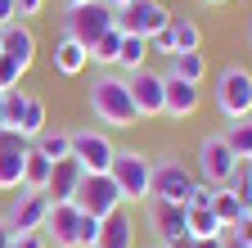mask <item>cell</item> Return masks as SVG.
Here are the masks:
<instances>
[{
  "label": "cell",
  "mask_w": 252,
  "mask_h": 248,
  "mask_svg": "<svg viewBox=\"0 0 252 248\" xmlns=\"http://www.w3.org/2000/svg\"><path fill=\"white\" fill-rule=\"evenodd\" d=\"M86 100H90V113L104 127H135L140 122V113L131 104V90H126V77H117V72H99L90 81Z\"/></svg>",
  "instance_id": "1"
},
{
  "label": "cell",
  "mask_w": 252,
  "mask_h": 248,
  "mask_svg": "<svg viewBox=\"0 0 252 248\" xmlns=\"http://www.w3.org/2000/svg\"><path fill=\"white\" fill-rule=\"evenodd\" d=\"M212 100L220 108L225 122H239V117H252V68L243 64H225L212 81Z\"/></svg>",
  "instance_id": "2"
},
{
  "label": "cell",
  "mask_w": 252,
  "mask_h": 248,
  "mask_svg": "<svg viewBox=\"0 0 252 248\" xmlns=\"http://www.w3.org/2000/svg\"><path fill=\"white\" fill-rule=\"evenodd\" d=\"M0 127H9V131H23L27 140H36V136L50 127V108H45V100H41V95H32V90L14 86V90H5Z\"/></svg>",
  "instance_id": "3"
},
{
  "label": "cell",
  "mask_w": 252,
  "mask_h": 248,
  "mask_svg": "<svg viewBox=\"0 0 252 248\" xmlns=\"http://www.w3.org/2000/svg\"><path fill=\"white\" fill-rule=\"evenodd\" d=\"M113 185L122 190V203H149V176H153V158L135 149H117L113 153V167H108Z\"/></svg>",
  "instance_id": "4"
},
{
  "label": "cell",
  "mask_w": 252,
  "mask_h": 248,
  "mask_svg": "<svg viewBox=\"0 0 252 248\" xmlns=\"http://www.w3.org/2000/svg\"><path fill=\"white\" fill-rule=\"evenodd\" d=\"M108 27H113V9L104 5V0H90V5H68L63 9V32L59 36H72V41H81L90 50Z\"/></svg>",
  "instance_id": "5"
},
{
  "label": "cell",
  "mask_w": 252,
  "mask_h": 248,
  "mask_svg": "<svg viewBox=\"0 0 252 248\" xmlns=\"http://www.w3.org/2000/svg\"><path fill=\"white\" fill-rule=\"evenodd\" d=\"M189 190H194V172H189L180 158H158L153 176H149V199H162V203H189Z\"/></svg>",
  "instance_id": "6"
},
{
  "label": "cell",
  "mask_w": 252,
  "mask_h": 248,
  "mask_svg": "<svg viewBox=\"0 0 252 248\" xmlns=\"http://www.w3.org/2000/svg\"><path fill=\"white\" fill-rule=\"evenodd\" d=\"M86 216H113L117 208H122V190L113 185V176L108 172H86L81 176V190H77V199H72Z\"/></svg>",
  "instance_id": "7"
},
{
  "label": "cell",
  "mask_w": 252,
  "mask_h": 248,
  "mask_svg": "<svg viewBox=\"0 0 252 248\" xmlns=\"http://www.w3.org/2000/svg\"><path fill=\"white\" fill-rule=\"evenodd\" d=\"M171 23V14H167V5L162 0H131L126 9H117L113 14V27H122L126 36H153V32H162V27Z\"/></svg>",
  "instance_id": "8"
},
{
  "label": "cell",
  "mask_w": 252,
  "mask_h": 248,
  "mask_svg": "<svg viewBox=\"0 0 252 248\" xmlns=\"http://www.w3.org/2000/svg\"><path fill=\"white\" fill-rule=\"evenodd\" d=\"M149 230L162 248H180L189 239V216H185V203H162V199H149Z\"/></svg>",
  "instance_id": "9"
},
{
  "label": "cell",
  "mask_w": 252,
  "mask_h": 248,
  "mask_svg": "<svg viewBox=\"0 0 252 248\" xmlns=\"http://www.w3.org/2000/svg\"><path fill=\"white\" fill-rule=\"evenodd\" d=\"M45 216H50V194L23 190V194H14V203L5 212V226L14 235H32V230H45Z\"/></svg>",
  "instance_id": "10"
},
{
  "label": "cell",
  "mask_w": 252,
  "mask_h": 248,
  "mask_svg": "<svg viewBox=\"0 0 252 248\" xmlns=\"http://www.w3.org/2000/svg\"><path fill=\"white\" fill-rule=\"evenodd\" d=\"M113 153H117V144L104 131H94V127L72 131V158L81 163V172H108L113 167Z\"/></svg>",
  "instance_id": "11"
},
{
  "label": "cell",
  "mask_w": 252,
  "mask_h": 248,
  "mask_svg": "<svg viewBox=\"0 0 252 248\" xmlns=\"http://www.w3.org/2000/svg\"><path fill=\"white\" fill-rule=\"evenodd\" d=\"M234 167H239V158L230 153L225 136H203L198 140V172H203L207 185H225L234 176Z\"/></svg>",
  "instance_id": "12"
},
{
  "label": "cell",
  "mask_w": 252,
  "mask_h": 248,
  "mask_svg": "<svg viewBox=\"0 0 252 248\" xmlns=\"http://www.w3.org/2000/svg\"><path fill=\"white\" fill-rule=\"evenodd\" d=\"M162 86H167V77L149 72V68L126 77V90H131V104H135L140 117H162Z\"/></svg>",
  "instance_id": "13"
},
{
  "label": "cell",
  "mask_w": 252,
  "mask_h": 248,
  "mask_svg": "<svg viewBox=\"0 0 252 248\" xmlns=\"http://www.w3.org/2000/svg\"><path fill=\"white\" fill-rule=\"evenodd\" d=\"M162 77H167V72H162ZM198 104H203V90H198L194 81L167 77V86H162V113H167V117L185 122V117H194V113H198Z\"/></svg>",
  "instance_id": "14"
},
{
  "label": "cell",
  "mask_w": 252,
  "mask_h": 248,
  "mask_svg": "<svg viewBox=\"0 0 252 248\" xmlns=\"http://www.w3.org/2000/svg\"><path fill=\"white\" fill-rule=\"evenodd\" d=\"M77 226H81V208L77 203H50L45 216V239L59 248H77Z\"/></svg>",
  "instance_id": "15"
},
{
  "label": "cell",
  "mask_w": 252,
  "mask_h": 248,
  "mask_svg": "<svg viewBox=\"0 0 252 248\" xmlns=\"http://www.w3.org/2000/svg\"><path fill=\"white\" fill-rule=\"evenodd\" d=\"M0 50H5L14 64L32 68V64H36V32H32L23 18H14V23H5V27H0Z\"/></svg>",
  "instance_id": "16"
},
{
  "label": "cell",
  "mask_w": 252,
  "mask_h": 248,
  "mask_svg": "<svg viewBox=\"0 0 252 248\" xmlns=\"http://www.w3.org/2000/svg\"><path fill=\"white\" fill-rule=\"evenodd\" d=\"M50 64L59 77H81L90 68V50L72 36H54V50H50Z\"/></svg>",
  "instance_id": "17"
},
{
  "label": "cell",
  "mask_w": 252,
  "mask_h": 248,
  "mask_svg": "<svg viewBox=\"0 0 252 248\" xmlns=\"http://www.w3.org/2000/svg\"><path fill=\"white\" fill-rule=\"evenodd\" d=\"M81 163L77 158H63V163H54V172H50V185H45V194H50V203H72L77 199V190H81Z\"/></svg>",
  "instance_id": "18"
},
{
  "label": "cell",
  "mask_w": 252,
  "mask_h": 248,
  "mask_svg": "<svg viewBox=\"0 0 252 248\" xmlns=\"http://www.w3.org/2000/svg\"><path fill=\"white\" fill-rule=\"evenodd\" d=\"M94 248H135V226H131V216H126L122 208L113 216H104V226H99V244Z\"/></svg>",
  "instance_id": "19"
},
{
  "label": "cell",
  "mask_w": 252,
  "mask_h": 248,
  "mask_svg": "<svg viewBox=\"0 0 252 248\" xmlns=\"http://www.w3.org/2000/svg\"><path fill=\"white\" fill-rule=\"evenodd\" d=\"M167 77H180V81L203 86V77H207V59H203V50H180V54H171V59H167Z\"/></svg>",
  "instance_id": "20"
},
{
  "label": "cell",
  "mask_w": 252,
  "mask_h": 248,
  "mask_svg": "<svg viewBox=\"0 0 252 248\" xmlns=\"http://www.w3.org/2000/svg\"><path fill=\"white\" fill-rule=\"evenodd\" d=\"M32 149L45 153L50 163H63V158H72V131H59V127H45L36 140H32Z\"/></svg>",
  "instance_id": "21"
},
{
  "label": "cell",
  "mask_w": 252,
  "mask_h": 248,
  "mask_svg": "<svg viewBox=\"0 0 252 248\" xmlns=\"http://www.w3.org/2000/svg\"><path fill=\"white\" fill-rule=\"evenodd\" d=\"M50 172H54V163L45 158V153H36V149L23 153V190H41V194H45Z\"/></svg>",
  "instance_id": "22"
},
{
  "label": "cell",
  "mask_w": 252,
  "mask_h": 248,
  "mask_svg": "<svg viewBox=\"0 0 252 248\" xmlns=\"http://www.w3.org/2000/svg\"><path fill=\"white\" fill-rule=\"evenodd\" d=\"M225 144L239 163H252V117H239V122H225Z\"/></svg>",
  "instance_id": "23"
},
{
  "label": "cell",
  "mask_w": 252,
  "mask_h": 248,
  "mask_svg": "<svg viewBox=\"0 0 252 248\" xmlns=\"http://www.w3.org/2000/svg\"><path fill=\"white\" fill-rule=\"evenodd\" d=\"M144 59H149V41H144V36H126V32H122L117 68H122V72H140V68H144Z\"/></svg>",
  "instance_id": "24"
},
{
  "label": "cell",
  "mask_w": 252,
  "mask_h": 248,
  "mask_svg": "<svg viewBox=\"0 0 252 248\" xmlns=\"http://www.w3.org/2000/svg\"><path fill=\"white\" fill-rule=\"evenodd\" d=\"M185 216H189V239H216V235H225L212 208H189L185 203Z\"/></svg>",
  "instance_id": "25"
},
{
  "label": "cell",
  "mask_w": 252,
  "mask_h": 248,
  "mask_svg": "<svg viewBox=\"0 0 252 248\" xmlns=\"http://www.w3.org/2000/svg\"><path fill=\"white\" fill-rule=\"evenodd\" d=\"M212 212H216V221H220V230H230L234 221H239V216L243 212H252V208H243L230 190H225V185H216V199H212Z\"/></svg>",
  "instance_id": "26"
},
{
  "label": "cell",
  "mask_w": 252,
  "mask_h": 248,
  "mask_svg": "<svg viewBox=\"0 0 252 248\" xmlns=\"http://www.w3.org/2000/svg\"><path fill=\"white\" fill-rule=\"evenodd\" d=\"M117 50H122V27H108V32L90 45V59L99 68H117Z\"/></svg>",
  "instance_id": "27"
},
{
  "label": "cell",
  "mask_w": 252,
  "mask_h": 248,
  "mask_svg": "<svg viewBox=\"0 0 252 248\" xmlns=\"http://www.w3.org/2000/svg\"><path fill=\"white\" fill-rule=\"evenodd\" d=\"M171 36H176V54L180 50H203V27L194 18H171Z\"/></svg>",
  "instance_id": "28"
},
{
  "label": "cell",
  "mask_w": 252,
  "mask_h": 248,
  "mask_svg": "<svg viewBox=\"0 0 252 248\" xmlns=\"http://www.w3.org/2000/svg\"><path fill=\"white\" fill-rule=\"evenodd\" d=\"M0 190H23V153H0Z\"/></svg>",
  "instance_id": "29"
},
{
  "label": "cell",
  "mask_w": 252,
  "mask_h": 248,
  "mask_svg": "<svg viewBox=\"0 0 252 248\" xmlns=\"http://www.w3.org/2000/svg\"><path fill=\"white\" fill-rule=\"evenodd\" d=\"M225 190H230L243 208H252V176H248V163H239V167H234V176L225 180Z\"/></svg>",
  "instance_id": "30"
},
{
  "label": "cell",
  "mask_w": 252,
  "mask_h": 248,
  "mask_svg": "<svg viewBox=\"0 0 252 248\" xmlns=\"http://www.w3.org/2000/svg\"><path fill=\"white\" fill-rule=\"evenodd\" d=\"M23 77H27V68H23V64H14L9 54H0V90H14V86H23Z\"/></svg>",
  "instance_id": "31"
},
{
  "label": "cell",
  "mask_w": 252,
  "mask_h": 248,
  "mask_svg": "<svg viewBox=\"0 0 252 248\" xmlns=\"http://www.w3.org/2000/svg\"><path fill=\"white\" fill-rule=\"evenodd\" d=\"M99 216H86L81 212V226H77V248H94V244H99Z\"/></svg>",
  "instance_id": "32"
},
{
  "label": "cell",
  "mask_w": 252,
  "mask_h": 248,
  "mask_svg": "<svg viewBox=\"0 0 252 248\" xmlns=\"http://www.w3.org/2000/svg\"><path fill=\"white\" fill-rule=\"evenodd\" d=\"M149 54H162V59H171V54H176V36H171V23L162 27V32H153V36H149Z\"/></svg>",
  "instance_id": "33"
},
{
  "label": "cell",
  "mask_w": 252,
  "mask_h": 248,
  "mask_svg": "<svg viewBox=\"0 0 252 248\" xmlns=\"http://www.w3.org/2000/svg\"><path fill=\"white\" fill-rule=\"evenodd\" d=\"M32 149V140L23 136V131H9V127H0V153H27Z\"/></svg>",
  "instance_id": "34"
},
{
  "label": "cell",
  "mask_w": 252,
  "mask_h": 248,
  "mask_svg": "<svg viewBox=\"0 0 252 248\" xmlns=\"http://www.w3.org/2000/svg\"><path fill=\"white\" fill-rule=\"evenodd\" d=\"M212 199H216V185L194 180V190H189V208H212Z\"/></svg>",
  "instance_id": "35"
},
{
  "label": "cell",
  "mask_w": 252,
  "mask_h": 248,
  "mask_svg": "<svg viewBox=\"0 0 252 248\" xmlns=\"http://www.w3.org/2000/svg\"><path fill=\"white\" fill-rule=\"evenodd\" d=\"M230 235H234L239 244H248V248H252V212H243V216H239V221L230 226Z\"/></svg>",
  "instance_id": "36"
},
{
  "label": "cell",
  "mask_w": 252,
  "mask_h": 248,
  "mask_svg": "<svg viewBox=\"0 0 252 248\" xmlns=\"http://www.w3.org/2000/svg\"><path fill=\"white\" fill-rule=\"evenodd\" d=\"M14 9H18V18L27 23V18H36V14L45 9V0H14Z\"/></svg>",
  "instance_id": "37"
},
{
  "label": "cell",
  "mask_w": 252,
  "mask_h": 248,
  "mask_svg": "<svg viewBox=\"0 0 252 248\" xmlns=\"http://www.w3.org/2000/svg\"><path fill=\"white\" fill-rule=\"evenodd\" d=\"M9 248H45V235H41V230H32V235H14Z\"/></svg>",
  "instance_id": "38"
},
{
  "label": "cell",
  "mask_w": 252,
  "mask_h": 248,
  "mask_svg": "<svg viewBox=\"0 0 252 248\" xmlns=\"http://www.w3.org/2000/svg\"><path fill=\"white\" fill-rule=\"evenodd\" d=\"M18 18V9H14V0H0V27H5V23H14Z\"/></svg>",
  "instance_id": "39"
},
{
  "label": "cell",
  "mask_w": 252,
  "mask_h": 248,
  "mask_svg": "<svg viewBox=\"0 0 252 248\" xmlns=\"http://www.w3.org/2000/svg\"><path fill=\"white\" fill-rule=\"evenodd\" d=\"M9 244H14V230L5 226V216H0V248H9Z\"/></svg>",
  "instance_id": "40"
},
{
  "label": "cell",
  "mask_w": 252,
  "mask_h": 248,
  "mask_svg": "<svg viewBox=\"0 0 252 248\" xmlns=\"http://www.w3.org/2000/svg\"><path fill=\"white\" fill-rule=\"evenodd\" d=\"M220 248H248V244H239V239H234V235L225 230V235H220Z\"/></svg>",
  "instance_id": "41"
},
{
  "label": "cell",
  "mask_w": 252,
  "mask_h": 248,
  "mask_svg": "<svg viewBox=\"0 0 252 248\" xmlns=\"http://www.w3.org/2000/svg\"><path fill=\"white\" fill-rule=\"evenodd\" d=\"M104 5H108V9L117 14V9H126V5H131V0H104Z\"/></svg>",
  "instance_id": "42"
},
{
  "label": "cell",
  "mask_w": 252,
  "mask_h": 248,
  "mask_svg": "<svg viewBox=\"0 0 252 248\" xmlns=\"http://www.w3.org/2000/svg\"><path fill=\"white\" fill-rule=\"evenodd\" d=\"M68 5H90V0H63V9H68Z\"/></svg>",
  "instance_id": "43"
},
{
  "label": "cell",
  "mask_w": 252,
  "mask_h": 248,
  "mask_svg": "<svg viewBox=\"0 0 252 248\" xmlns=\"http://www.w3.org/2000/svg\"><path fill=\"white\" fill-rule=\"evenodd\" d=\"M248 45H252V14H248Z\"/></svg>",
  "instance_id": "44"
},
{
  "label": "cell",
  "mask_w": 252,
  "mask_h": 248,
  "mask_svg": "<svg viewBox=\"0 0 252 248\" xmlns=\"http://www.w3.org/2000/svg\"><path fill=\"white\" fill-rule=\"evenodd\" d=\"M0 108H5V90H0Z\"/></svg>",
  "instance_id": "45"
},
{
  "label": "cell",
  "mask_w": 252,
  "mask_h": 248,
  "mask_svg": "<svg viewBox=\"0 0 252 248\" xmlns=\"http://www.w3.org/2000/svg\"><path fill=\"white\" fill-rule=\"evenodd\" d=\"M207 5H225V0H207Z\"/></svg>",
  "instance_id": "46"
},
{
  "label": "cell",
  "mask_w": 252,
  "mask_h": 248,
  "mask_svg": "<svg viewBox=\"0 0 252 248\" xmlns=\"http://www.w3.org/2000/svg\"><path fill=\"white\" fill-rule=\"evenodd\" d=\"M248 176H252V163H248Z\"/></svg>",
  "instance_id": "47"
},
{
  "label": "cell",
  "mask_w": 252,
  "mask_h": 248,
  "mask_svg": "<svg viewBox=\"0 0 252 248\" xmlns=\"http://www.w3.org/2000/svg\"><path fill=\"white\" fill-rule=\"evenodd\" d=\"M153 248H162V244H153Z\"/></svg>",
  "instance_id": "48"
},
{
  "label": "cell",
  "mask_w": 252,
  "mask_h": 248,
  "mask_svg": "<svg viewBox=\"0 0 252 248\" xmlns=\"http://www.w3.org/2000/svg\"><path fill=\"white\" fill-rule=\"evenodd\" d=\"M0 54H5V50H0Z\"/></svg>",
  "instance_id": "49"
}]
</instances>
